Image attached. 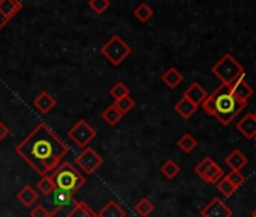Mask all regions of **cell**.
Returning a JSON list of instances; mask_svg holds the SVG:
<instances>
[{"label":"cell","mask_w":256,"mask_h":217,"mask_svg":"<svg viewBox=\"0 0 256 217\" xmlns=\"http://www.w3.org/2000/svg\"><path fill=\"white\" fill-rule=\"evenodd\" d=\"M16 151L38 175L46 176L58 169L70 146L46 122H40L16 146Z\"/></svg>","instance_id":"obj_1"},{"label":"cell","mask_w":256,"mask_h":217,"mask_svg":"<svg viewBox=\"0 0 256 217\" xmlns=\"http://www.w3.org/2000/svg\"><path fill=\"white\" fill-rule=\"evenodd\" d=\"M246 107L244 102L236 100L228 86L220 84L212 94H208L206 100L202 102V108L214 116L222 126H229Z\"/></svg>","instance_id":"obj_2"},{"label":"cell","mask_w":256,"mask_h":217,"mask_svg":"<svg viewBox=\"0 0 256 217\" xmlns=\"http://www.w3.org/2000/svg\"><path fill=\"white\" fill-rule=\"evenodd\" d=\"M50 176H52L56 188L72 193V194L78 188H82L83 184L86 182V178L70 162H62Z\"/></svg>","instance_id":"obj_3"},{"label":"cell","mask_w":256,"mask_h":217,"mask_svg":"<svg viewBox=\"0 0 256 217\" xmlns=\"http://www.w3.org/2000/svg\"><path fill=\"white\" fill-rule=\"evenodd\" d=\"M211 72L222 82V84L224 86H230L232 83H235L236 80L246 77L244 68L242 65L230 54L226 53L223 54L212 66H211Z\"/></svg>","instance_id":"obj_4"},{"label":"cell","mask_w":256,"mask_h":217,"mask_svg":"<svg viewBox=\"0 0 256 217\" xmlns=\"http://www.w3.org/2000/svg\"><path fill=\"white\" fill-rule=\"evenodd\" d=\"M100 52L113 66H119L128 56L132 54V47L128 46L119 35H113L100 48Z\"/></svg>","instance_id":"obj_5"},{"label":"cell","mask_w":256,"mask_h":217,"mask_svg":"<svg viewBox=\"0 0 256 217\" xmlns=\"http://www.w3.org/2000/svg\"><path fill=\"white\" fill-rule=\"evenodd\" d=\"M68 138L82 150L88 148L89 144L96 138V132L84 121L78 120L70 130H68Z\"/></svg>","instance_id":"obj_6"},{"label":"cell","mask_w":256,"mask_h":217,"mask_svg":"<svg viewBox=\"0 0 256 217\" xmlns=\"http://www.w3.org/2000/svg\"><path fill=\"white\" fill-rule=\"evenodd\" d=\"M102 157L90 146L84 148L77 157H76V164L86 174V175H92L95 174L101 164H102Z\"/></svg>","instance_id":"obj_7"},{"label":"cell","mask_w":256,"mask_h":217,"mask_svg":"<svg viewBox=\"0 0 256 217\" xmlns=\"http://www.w3.org/2000/svg\"><path fill=\"white\" fill-rule=\"evenodd\" d=\"M202 217H232V210L220 199L214 198L200 210Z\"/></svg>","instance_id":"obj_8"},{"label":"cell","mask_w":256,"mask_h":217,"mask_svg":"<svg viewBox=\"0 0 256 217\" xmlns=\"http://www.w3.org/2000/svg\"><path fill=\"white\" fill-rule=\"evenodd\" d=\"M52 204H53V211L50 212V216L53 217L54 214H58L62 208L68 206V205H76L77 200L74 199V194L72 193H68V192H64V190H59L56 188L52 194Z\"/></svg>","instance_id":"obj_9"},{"label":"cell","mask_w":256,"mask_h":217,"mask_svg":"<svg viewBox=\"0 0 256 217\" xmlns=\"http://www.w3.org/2000/svg\"><path fill=\"white\" fill-rule=\"evenodd\" d=\"M228 88H229V90L232 92V95H234L236 100H240L241 102H244V104H247L248 100H250L252 95H253V88L247 83L246 77L236 80L235 83H232V84L228 86Z\"/></svg>","instance_id":"obj_10"},{"label":"cell","mask_w":256,"mask_h":217,"mask_svg":"<svg viewBox=\"0 0 256 217\" xmlns=\"http://www.w3.org/2000/svg\"><path fill=\"white\" fill-rule=\"evenodd\" d=\"M236 130L246 139H256V118H254V115L253 114L244 115L236 122Z\"/></svg>","instance_id":"obj_11"},{"label":"cell","mask_w":256,"mask_h":217,"mask_svg":"<svg viewBox=\"0 0 256 217\" xmlns=\"http://www.w3.org/2000/svg\"><path fill=\"white\" fill-rule=\"evenodd\" d=\"M56 104H58L56 98L50 92H47V90L38 94V96L34 100V107L36 108L40 114H42V115L50 114L53 108L56 107Z\"/></svg>","instance_id":"obj_12"},{"label":"cell","mask_w":256,"mask_h":217,"mask_svg":"<svg viewBox=\"0 0 256 217\" xmlns=\"http://www.w3.org/2000/svg\"><path fill=\"white\" fill-rule=\"evenodd\" d=\"M22 10L23 4L18 0H0V17L6 23H10Z\"/></svg>","instance_id":"obj_13"},{"label":"cell","mask_w":256,"mask_h":217,"mask_svg":"<svg viewBox=\"0 0 256 217\" xmlns=\"http://www.w3.org/2000/svg\"><path fill=\"white\" fill-rule=\"evenodd\" d=\"M208 96V92L198 83V82H193L184 92V98H187L190 102H193L194 106H202V102L206 100Z\"/></svg>","instance_id":"obj_14"},{"label":"cell","mask_w":256,"mask_h":217,"mask_svg":"<svg viewBox=\"0 0 256 217\" xmlns=\"http://www.w3.org/2000/svg\"><path fill=\"white\" fill-rule=\"evenodd\" d=\"M223 176H224L223 169H222L216 162H212V163L200 174L199 178H200L205 184H217Z\"/></svg>","instance_id":"obj_15"},{"label":"cell","mask_w":256,"mask_h":217,"mask_svg":"<svg viewBox=\"0 0 256 217\" xmlns=\"http://www.w3.org/2000/svg\"><path fill=\"white\" fill-rule=\"evenodd\" d=\"M162 80H163V83H164L168 88H170V89H176V88L182 83L184 76H182V72H181L180 70H176V68L170 66L169 70H166V71H164V74L162 76Z\"/></svg>","instance_id":"obj_16"},{"label":"cell","mask_w":256,"mask_h":217,"mask_svg":"<svg viewBox=\"0 0 256 217\" xmlns=\"http://www.w3.org/2000/svg\"><path fill=\"white\" fill-rule=\"evenodd\" d=\"M198 106H194L193 102H190L187 98H181L176 104H175V112L182 118V120H190L194 114H196V110H198Z\"/></svg>","instance_id":"obj_17"},{"label":"cell","mask_w":256,"mask_h":217,"mask_svg":"<svg viewBox=\"0 0 256 217\" xmlns=\"http://www.w3.org/2000/svg\"><path fill=\"white\" fill-rule=\"evenodd\" d=\"M96 216L98 217H126V212L116 200L112 199L100 210V212Z\"/></svg>","instance_id":"obj_18"},{"label":"cell","mask_w":256,"mask_h":217,"mask_svg":"<svg viewBox=\"0 0 256 217\" xmlns=\"http://www.w3.org/2000/svg\"><path fill=\"white\" fill-rule=\"evenodd\" d=\"M226 164L236 172H241V169L247 164V157L240 151V150H234L228 157H226Z\"/></svg>","instance_id":"obj_19"},{"label":"cell","mask_w":256,"mask_h":217,"mask_svg":"<svg viewBox=\"0 0 256 217\" xmlns=\"http://www.w3.org/2000/svg\"><path fill=\"white\" fill-rule=\"evenodd\" d=\"M38 192L32 187V186H24L18 193H17V199L24 205V206H30L38 200Z\"/></svg>","instance_id":"obj_20"},{"label":"cell","mask_w":256,"mask_h":217,"mask_svg":"<svg viewBox=\"0 0 256 217\" xmlns=\"http://www.w3.org/2000/svg\"><path fill=\"white\" fill-rule=\"evenodd\" d=\"M66 217H98L89 205L84 202H77L66 214Z\"/></svg>","instance_id":"obj_21"},{"label":"cell","mask_w":256,"mask_h":217,"mask_svg":"<svg viewBox=\"0 0 256 217\" xmlns=\"http://www.w3.org/2000/svg\"><path fill=\"white\" fill-rule=\"evenodd\" d=\"M101 116H102V120L106 121V124L110 126V127H114V126L124 118V115L114 107V104H110V106L106 108V110L101 114Z\"/></svg>","instance_id":"obj_22"},{"label":"cell","mask_w":256,"mask_h":217,"mask_svg":"<svg viewBox=\"0 0 256 217\" xmlns=\"http://www.w3.org/2000/svg\"><path fill=\"white\" fill-rule=\"evenodd\" d=\"M133 16H134V18L138 22L145 24V23H148L154 17V10L150 5H146V4H139L138 8L133 11Z\"/></svg>","instance_id":"obj_23"},{"label":"cell","mask_w":256,"mask_h":217,"mask_svg":"<svg viewBox=\"0 0 256 217\" xmlns=\"http://www.w3.org/2000/svg\"><path fill=\"white\" fill-rule=\"evenodd\" d=\"M114 107L118 108V110L125 116L126 114H130L133 108H134V106H136V101H134V98L133 96H130V95H126V96H122V98H119V100H116L114 102Z\"/></svg>","instance_id":"obj_24"},{"label":"cell","mask_w":256,"mask_h":217,"mask_svg":"<svg viewBox=\"0 0 256 217\" xmlns=\"http://www.w3.org/2000/svg\"><path fill=\"white\" fill-rule=\"evenodd\" d=\"M178 146H180V150H181L182 152L190 154V152L198 146V140H196L190 133H186V134H182V138H180Z\"/></svg>","instance_id":"obj_25"},{"label":"cell","mask_w":256,"mask_h":217,"mask_svg":"<svg viewBox=\"0 0 256 217\" xmlns=\"http://www.w3.org/2000/svg\"><path fill=\"white\" fill-rule=\"evenodd\" d=\"M154 204L148 199V198H142L136 205H134V211L140 216V217H148L152 211H154Z\"/></svg>","instance_id":"obj_26"},{"label":"cell","mask_w":256,"mask_h":217,"mask_svg":"<svg viewBox=\"0 0 256 217\" xmlns=\"http://www.w3.org/2000/svg\"><path fill=\"white\" fill-rule=\"evenodd\" d=\"M160 172L168 178V180H174L180 172H181V168L174 162V160H168L163 163V166L160 168Z\"/></svg>","instance_id":"obj_27"},{"label":"cell","mask_w":256,"mask_h":217,"mask_svg":"<svg viewBox=\"0 0 256 217\" xmlns=\"http://www.w3.org/2000/svg\"><path fill=\"white\" fill-rule=\"evenodd\" d=\"M54 190H56V186H54L52 176L50 175L41 176V180L38 181V192L42 193L44 196H50Z\"/></svg>","instance_id":"obj_28"},{"label":"cell","mask_w":256,"mask_h":217,"mask_svg":"<svg viewBox=\"0 0 256 217\" xmlns=\"http://www.w3.org/2000/svg\"><path fill=\"white\" fill-rule=\"evenodd\" d=\"M88 6L98 16L104 14V11L110 6V2L108 0H89L88 2Z\"/></svg>","instance_id":"obj_29"},{"label":"cell","mask_w":256,"mask_h":217,"mask_svg":"<svg viewBox=\"0 0 256 217\" xmlns=\"http://www.w3.org/2000/svg\"><path fill=\"white\" fill-rule=\"evenodd\" d=\"M110 95H112V96L114 98V101H116V100H119V98H122V96L130 95V89H128V86H126L125 83L119 82V83H116V84L110 89Z\"/></svg>","instance_id":"obj_30"},{"label":"cell","mask_w":256,"mask_h":217,"mask_svg":"<svg viewBox=\"0 0 256 217\" xmlns=\"http://www.w3.org/2000/svg\"><path fill=\"white\" fill-rule=\"evenodd\" d=\"M217 188H218V192H220L224 198H229V196H232V194L236 192V188H235L224 176L217 182Z\"/></svg>","instance_id":"obj_31"},{"label":"cell","mask_w":256,"mask_h":217,"mask_svg":"<svg viewBox=\"0 0 256 217\" xmlns=\"http://www.w3.org/2000/svg\"><path fill=\"white\" fill-rule=\"evenodd\" d=\"M236 190L244 184V181H246V178H244V175L241 174V172H236V170H230L226 176H224Z\"/></svg>","instance_id":"obj_32"},{"label":"cell","mask_w":256,"mask_h":217,"mask_svg":"<svg viewBox=\"0 0 256 217\" xmlns=\"http://www.w3.org/2000/svg\"><path fill=\"white\" fill-rule=\"evenodd\" d=\"M30 217H52V216H50V211L44 205H36L30 211Z\"/></svg>","instance_id":"obj_33"},{"label":"cell","mask_w":256,"mask_h":217,"mask_svg":"<svg viewBox=\"0 0 256 217\" xmlns=\"http://www.w3.org/2000/svg\"><path fill=\"white\" fill-rule=\"evenodd\" d=\"M8 136H10V128H8L2 121H0V142L5 140Z\"/></svg>","instance_id":"obj_34"},{"label":"cell","mask_w":256,"mask_h":217,"mask_svg":"<svg viewBox=\"0 0 256 217\" xmlns=\"http://www.w3.org/2000/svg\"><path fill=\"white\" fill-rule=\"evenodd\" d=\"M250 217H256V208H254V210L252 211V216H250Z\"/></svg>","instance_id":"obj_35"},{"label":"cell","mask_w":256,"mask_h":217,"mask_svg":"<svg viewBox=\"0 0 256 217\" xmlns=\"http://www.w3.org/2000/svg\"><path fill=\"white\" fill-rule=\"evenodd\" d=\"M253 115H254V118H256V112H254V114H253Z\"/></svg>","instance_id":"obj_36"},{"label":"cell","mask_w":256,"mask_h":217,"mask_svg":"<svg viewBox=\"0 0 256 217\" xmlns=\"http://www.w3.org/2000/svg\"><path fill=\"white\" fill-rule=\"evenodd\" d=\"M254 140H256V139H254Z\"/></svg>","instance_id":"obj_37"}]
</instances>
